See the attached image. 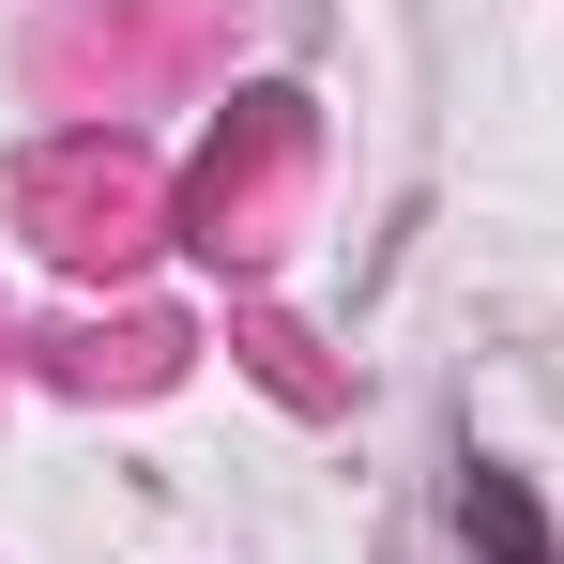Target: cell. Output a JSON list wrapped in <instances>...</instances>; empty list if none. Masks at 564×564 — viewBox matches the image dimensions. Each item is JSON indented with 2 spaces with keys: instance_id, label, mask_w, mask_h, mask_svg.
I'll use <instances>...</instances> for the list:
<instances>
[{
  "instance_id": "6da1fadb",
  "label": "cell",
  "mask_w": 564,
  "mask_h": 564,
  "mask_svg": "<svg viewBox=\"0 0 564 564\" xmlns=\"http://www.w3.org/2000/svg\"><path fill=\"white\" fill-rule=\"evenodd\" d=\"M290 184H305V107L260 93V107H245V138L198 169V245H214V260H275V245H290V229H275Z\"/></svg>"
},
{
  "instance_id": "3957f363",
  "label": "cell",
  "mask_w": 564,
  "mask_h": 564,
  "mask_svg": "<svg viewBox=\"0 0 564 564\" xmlns=\"http://www.w3.org/2000/svg\"><path fill=\"white\" fill-rule=\"evenodd\" d=\"M31 214H46V245L93 275V260H138L153 184H138V153H46V169H31Z\"/></svg>"
},
{
  "instance_id": "7a4b0ae2",
  "label": "cell",
  "mask_w": 564,
  "mask_h": 564,
  "mask_svg": "<svg viewBox=\"0 0 564 564\" xmlns=\"http://www.w3.org/2000/svg\"><path fill=\"white\" fill-rule=\"evenodd\" d=\"M198 46H214V0H138V15H62L46 31V93H77L107 62V107L138 93V77H184Z\"/></svg>"
},
{
  "instance_id": "277c9868",
  "label": "cell",
  "mask_w": 564,
  "mask_h": 564,
  "mask_svg": "<svg viewBox=\"0 0 564 564\" xmlns=\"http://www.w3.org/2000/svg\"><path fill=\"white\" fill-rule=\"evenodd\" d=\"M458 519L488 534V564H550V534H534V503H519L503 473H473V488H458Z\"/></svg>"
}]
</instances>
